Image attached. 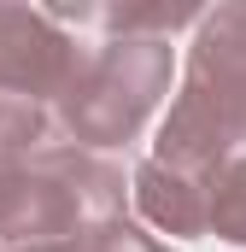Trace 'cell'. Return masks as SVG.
<instances>
[{
    "label": "cell",
    "instance_id": "cell-8",
    "mask_svg": "<svg viewBox=\"0 0 246 252\" xmlns=\"http://www.w3.org/2000/svg\"><path fill=\"white\" fill-rule=\"evenodd\" d=\"M18 182H24V158H6V153H0V217H6V205H12Z\"/></svg>",
    "mask_w": 246,
    "mask_h": 252
},
{
    "label": "cell",
    "instance_id": "cell-5",
    "mask_svg": "<svg viewBox=\"0 0 246 252\" xmlns=\"http://www.w3.org/2000/svg\"><path fill=\"white\" fill-rule=\"evenodd\" d=\"M129 193H135V211L158 235H211V176H187V170L147 158L135 164Z\"/></svg>",
    "mask_w": 246,
    "mask_h": 252
},
{
    "label": "cell",
    "instance_id": "cell-3",
    "mask_svg": "<svg viewBox=\"0 0 246 252\" xmlns=\"http://www.w3.org/2000/svg\"><path fill=\"white\" fill-rule=\"evenodd\" d=\"M170 88V41H94L53 100V135L106 153L135 141Z\"/></svg>",
    "mask_w": 246,
    "mask_h": 252
},
{
    "label": "cell",
    "instance_id": "cell-2",
    "mask_svg": "<svg viewBox=\"0 0 246 252\" xmlns=\"http://www.w3.org/2000/svg\"><path fill=\"white\" fill-rule=\"evenodd\" d=\"M123 193L118 158L53 141L24 164V182L0 217V252H82L100 223L123 217Z\"/></svg>",
    "mask_w": 246,
    "mask_h": 252
},
{
    "label": "cell",
    "instance_id": "cell-4",
    "mask_svg": "<svg viewBox=\"0 0 246 252\" xmlns=\"http://www.w3.org/2000/svg\"><path fill=\"white\" fill-rule=\"evenodd\" d=\"M76 59H82V47L64 35V24L53 12L0 6V94L53 106L76 70Z\"/></svg>",
    "mask_w": 246,
    "mask_h": 252
},
{
    "label": "cell",
    "instance_id": "cell-6",
    "mask_svg": "<svg viewBox=\"0 0 246 252\" xmlns=\"http://www.w3.org/2000/svg\"><path fill=\"white\" fill-rule=\"evenodd\" d=\"M211 235L246 247V153L211 170Z\"/></svg>",
    "mask_w": 246,
    "mask_h": 252
},
{
    "label": "cell",
    "instance_id": "cell-1",
    "mask_svg": "<svg viewBox=\"0 0 246 252\" xmlns=\"http://www.w3.org/2000/svg\"><path fill=\"white\" fill-rule=\"evenodd\" d=\"M235 153H246V0L199 18L182 94L158 124L153 158L187 176H211Z\"/></svg>",
    "mask_w": 246,
    "mask_h": 252
},
{
    "label": "cell",
    "instance_id": "cell-7",
    "mask_svg": "<svg viewBox=\"0 0 246 252\" xmlns=\"http://www.w3.org/2000/svg\"><path fill=\"white\" fill-rule=\"evenodd\" d=\"M82 252H176V247H164V241H153L147 229H135V223H100L88 241H82Z\"/></svg>",
    "mask_w": 246,
    "mask_h": 252
}]
</instances>
